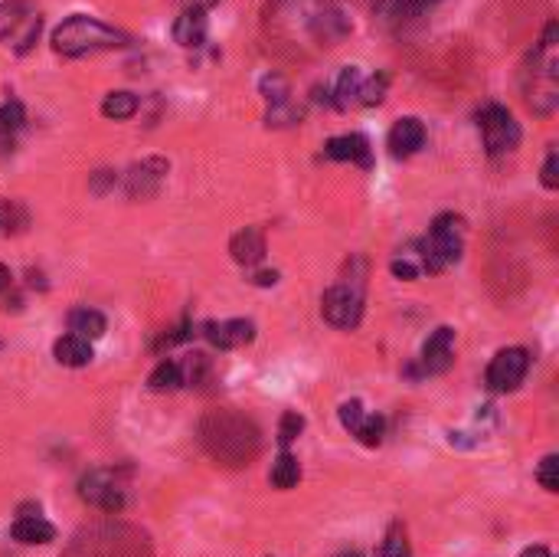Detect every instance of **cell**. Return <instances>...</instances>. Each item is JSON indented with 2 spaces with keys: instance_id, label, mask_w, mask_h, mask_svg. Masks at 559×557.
I'll return each mask as SVG.
<instances>
[{
  "instance_id": "6da1fadb",
  "label": "cell",
  "mask_w": 559,
  "mask_h": 557,
  "mask_svg": "<svg viewBox=\"0 0 559 557\" xmlns=\"http://www.w3.org/2000/svg\"><path fill=\"white\" fill-rule=\"evenodd\" d=\"M203 446L213 459L226 462V466H249V459H255L262 440L255 423H249L245 417L233 413V410H216L203 420L200 426Z\"/></svg>"
},
{
  "instance_id": "7a4b0ae2",
  "label": "cell",
  "mask_w": 559,
  "mask_h": 557,
  "mask_svg": "<svg viewBox=\"0 0 559 557\" xmlns=\"http://www.w3.org/2000/svg\"><path fill=\"white\" fill-rule=\"evenodd\" d=\"M118 46H128V36L85 14L69 16V20H63L53 30V49H56L59 56H69V59L92 56V53H105V49H118Z\"/></svg>"
},
{
  "instance_id": "3957f363",
  "label": "cell",
  "mask_w": 559,
  "mask_h": 557,
  "mask_svg": "<svg viewBox=\"0 0 559 557\" xmlns=\"http://www.w3.org/2000/svg\"><path fill=\"white\" fill-rule=\"evenodd\" d=\"M464 249V220L454 213H442L429 227V237L419 243V266L425 272H445L462 259Z\"/></svg>"
},
{
  "instance_id": "277c9868",
  "label": "cell",
  "mask_w": 559,
  "mask_h": 557,
  "mask_svg": "<svg viewBox=\"0 0 559 557\" xmlns=\"http://www.w3.org/2000/svg\"><path fill=\"white\" fill-rule=\"evenodd\" d=\"M43 16L30 0H4L0 4V40L14 53H30L33 43L40 40Z\"/></svg>"
},
{
  "instance_id": "5b68a950",
  "label": "cell",
  "mask_w": 559,
  "mask_h": 557,
  "mask_svg": "<svg viewBox=\"0 0 559 557\" xmlns=\"http://www.w3.org/2000/svg\"><path fill=\"white\" fill-rule=\"evenodd\" d=\"M478 128L481 138H484L487 155H507L520 141V125L514 122V115L504 106H494V102L478 112Z\"/></svg>"
},
{
  "instance_id": "8992f818",
  "label": "cell",
  "mask_w": 559,
  "mask_h": 557,
  "mask_svg": "<svg viewBox=\"0 0 559 557\" xmlns=\"http://www.w3.org/2000/svg\"><path fill=\"white\" fill-rule=\"evenodd\" d=\"M321 315H324L327 325L350 331L364 319V295L354 286H331L321 299Z\"/></svg>"
},
{
  "instance_id": "52a82bcc",
  "label": "cell",
  "mask_w": 559,
  "mask_h": 557,
  "mask_svg": "<svg viewBox=\"0 0 559 557\" xmlns=\"http://www.w3.org/2000/svg\"><path fill=\"white\" fill-rule=\"evenodd\" d=\"M527 368H530V354L524 348H504L497 351V358L487 364V387L494 393H507V390H517L524 384V377H527Z\"/></svg>"
},
{
  "instance_id": "ba28073f",
  "label": "cell",
  "mask_w": 559,
  "mask_h": 557,
  "mask_svg": "<svg viewBox=\"0 0 559 557\" xmlns=\"http://www.w3.org/2000/svg\"><path fill=\"white\" fill-rule=\"evenodd\" d=\"M79 495H82V501L102 508L108 515H115V511H122L125 508L122 485H118V479H115L112 472H105V469H95V472L85 475L79 482Z\"/></svg>"
},
{
  "instance_id": "9c48e42d",
  "label": "cell",
  "mask_w": 559,
  "mask_h": 557,
  "mask_svg": "<svg viewBox=\"0 0 559 557\" xmlns=\"http://www.w3.org/2000/svg\"><path fill=\"white\" fill-rule=\"evenodd\" d=\"M171 171V164L164 161V157H145L141 164H131L128 174H125V194L131 200H147V197H155L161 190L164 177Z\"/></svg>"
},
{
  "instance_id": "30bf717a",
  "label": "cell",
  "mask_w": 559,
  "mask_h": 557,
  "mask_svg": "<svg viewBox=\"0 0 559 557\" xmlns=\"http://www.w3.org/2000/svg\"><path fill=\"white\" fill-rule=\"evenodd\" d=\"M203 335L210 338L216 348L229 351V348H245V344L255 338V325L245 319H229V321H206L203 325Z\"/></svg>"
},
{
  "instance_id": "8fae6325",
  "label": "cell",
  "mask_w": 559,
  "mask_h": 557,
  "mask_svg": "<svg viewBox=\"0 0 559 557\" xmlns=\"http://www.w3.org/2000/svg\"><path fill=\"white\" fill-rule=\"evenodd\" d=\"M452 348H454V331L448 325L435 328L429 335V341H425V348H422V370L425 374H442V370H448V364H452Z\"/></svg>"
},
{
  "instance_id": "7c38bea8",
  "label": "cell",
  "mask_w": 559,
  "mask_h": 557,
  "mask_svg": "<svg viewBox=\"0 0 559 557\" xmlns=\"http://www.w3.org/2000/svg\"><path fill=\"white\" fill-rule=\"evenodd\" d=\"M389 155L393 157H413L422 145H425V125L419 118H399L389 128Z\"/></svg>"
},
{
  "instance_id": "4fadbf2b",
  "label": "cell",
  "mask_w": 559,
  "mask_h": 557,
  "mask_svg": "<svg viewBox=\"0 0 559 557\" xmlns=\"http://www.w3.org/2000/svg\"><path fill=\"white\" fill-rule=\"evenodd\" d=\"M324 155L331 161H350L360 164V167H370L373 155H370V141L364 135H337L324 145Z\"/></svg>"
},
{
  "instance_id": "5bb4252c",
  "label": "cell",
  "mask_w": 559,
  "mask_h": 557,
  "mask_svg": "<svg viewBox=\"0 0 559 557\" xmlns=\"http://www.w3.org/2000/svg\"><path fill=\"white\" fill-rule=\"evenodd\" d=\"M229 253L239 266H259L265 259V237L259 227H245L229 239Z\"/></svg>"
},
{
  "instance_id": "9a60e30c",
  "label": "cell",
  "mask_w": 559,
  "mask_h": 557,
  "mask_svg": "<svg viewBox=\"0 0 559 557\" xmlns=\"http://www.w3.org/2000/svg\"><path fill=\"white\" fill-rule=\"evenodd\" d=\"M206 30H210V26H206V10L186 7L184 14L177 16V24H174V40L186 49H196L206 43Z\"/></svg>"
},
{
  "instance_id": "2e32d148",
  "label": "cell",
  "mask_w": 559,
  "mask_h": 557,
  "mask_svg": "<svg viewBox=\"0 0 559 557\" xmlns=\"http://www.w3.org/2000/svg\"><path fill=\"white\" fill-rule=\"evenodd\" d=\"M10 534H14V541H20V544H49V541L56 538V528L46 522V518L36 511V515H20L14 522V528H10Z\"/></svg>"
},
{
  "instance_id": "e0dca14e",
  "label": "cell",
  "mask_w": 559,
  "mask_h": 557,
  "mask_svg": "<svg viewBox=\"0 0 559 557\" xmlns=\"http://www.w3.org/2000/svg\"><path fill=\"white\" fill-rule=\"evenodd\" d=\"M69 335L82 338V341H98L105 335V315L95 309H75L69 315Z\"/></svg>"
},
{
  "instance_id": "ac0fdd59",
  "label": "cell",
  "mask_w": 559,
  "mask_h": 557,
  "mask_svg": "<svg viewBox=\"0 0 559 557\" xmlns=\"http://www.w3.org/2000/svg\"><path fill=\"white\" fill-rule=\"evenodd\" d=\"M53 354H56V360L63 368H85L92 360V344L75 335H63L53 344Z\"/></svg>"
},
{
  "instance_id": "d6986e66",
  "label": "cell",
  "mask_w": 559,
  "mask_h": 557,
  "mask_svg": "<svg viewBox=\"0 0 559 557\" xmlns=\"http://www.w3.org/2000/svg\"><path fill=\"white\" fill-rule=\"evenodd\" d=\"M26 125V108L24 102L7 98L0 106V145H14V138L20 135V128Z\"/></svg>"
},
{
  "instance_id": "ffe728a7",
  "label": "cell",
  "mask_w": 559,
  "mask_h": 557,
  "mask_svg": "<svg viewBox=\"0 0 559 557\" xmlns=\"http://www.w3.org/2000/svg\"><path fill=\"white\" fill-rule=\"evenodd\" d=\"M360 86H364V76H360L357 66H347V69H341V76H337V86H334V106L347 108L350 102H357V98H360Z\"/></svg>"
},
{
  "instance_id": "44dd1931",
  "label": "cell",
  "mask_w": 559,
  "mask_h": 557,
  "mask_svg": "<svg viewBox=\"0 0 559 557\" xmlns=\"http://www.w3.org/2000/svg\"><path fill=\"white\" fill-rule=\"evenodd\" d=\"M30 227V213L20 200H4L0 197V233L10 237V233H24Z\"/></svg>"
},
{
  "instance_id": "7402d4cb",
  "label": "cell",
  "mask_w": 559,
  "mask_h": 557,
  "mask_svg": "<svg viewBox=\"0 0 559 557\" xmlns=\"http://www.w3.org/2000/svg\"><path fill=\"white\" fill-rule=\"evenodd\" d=\"M138 96L135 92H108L105 102H102V115L105 118H115V122H125L131 115L138 112Z\"/></svg>"
},
{
  "instance_id": "603a6c76",
  "label": "cell",
  "mask_w": 559,
  "mask_h": 557,
  "mask_svg": "<svg viewBox=\"0 0 559 557\" xmlns=\"http://www.w3.org/2000/svg\"><path fill=\"white\" fill-rule=\"evenodd\" d=\"M268 479H272V485H275V489H292V485H298V479H301L298 459H294L292 452H282V456L272 462V472H268Z\"/></svg>"
},
{
  "instance_id": "cb8c5ba5",
  "label": "cell",
  "mask_w": 559,
  "mask_h": 557,
  "mask_svg": "<svg viewBox=\"0 0 559 557\" xmlns=\"http://www.w3.org/2000/svg\"><path fill=\"white\" fill-rule=\"evenodd\" d=\"M151 390H177L180 387V364L177 360H161L155 368V374L147 377Z\"/></svg>"
},
{
  "instance_id": "d4e9b609",
  "label": "cell",
  "mask_w": 559,
  "mask_h": 557,
  "mask_svg": "<svg viewBox=\"0 0 559 557\" xmlns=\"http://www.w3.org/2000/svg\"><path fill=\"white\" fill-rule=\"evenodd\" d=\"M262 96L272 102V106H288V96H292V86H288V79L278 73H268L265 79L259 82Z\"/></svg>"
},
{
  "instance_id": "484cf974",
  "label": "cell",
  "mask_w": 559,
  "mask_h": 557,
  "mask_svg": "<svg viewBox=\"0 0 559 557\" xmlns=\"http://www.w3.org/2000/svg\"><path fill=\"white\" fill-rule=\"evenodd\" d=\"M383 430H386L383 417H376V413H366V417L360 420L357 430H354V436H357L364 446H380V442H383Z\"/></svg>"
},
{
  "instance_id": "4316f807",
  "label": "cell",
  "mask_w": 559,
  "mask_h": 557,
  "mask_svg": "<svg viewBox=\"0 0 559 557\" xmlns=\"http://www.w3.org/2000/svg\"><path fill=\"white\" fill-rule=\"evenodd\" d=\"M376 557H409V541H405V528L399 522L386 532V541Z\"/></svg>"
},
{
  "instance_id": "83f0119b",
  "label": "cell",
  "mask_w": 559,
  "mask_h": 557,
  "mask_svg": "<svg viewBox=\"0 0 559 557\" xmlns=\"http://www.w3.org/2000/svg\"><path fill=\"white\" fill-rule=\"evenodd\" d=\"M386 86H389V76L386 73L370 76V79L360 86V98H357V102H364V106H376V102H383V96H386Z\"/></svg>"
},
{
  "instance_id": "f1b7e54d",
  "label": "cell",
  "mask_w": 559,
  "mask_h": 557,
  "mask_svg": "<svg viewBox=\"0 0 559 557\" xmlns=\"http://www.w3.org/2000/svg\"><path fill=\"white\" fill-rule=\"evenodd\" d=\"M206 368H210V364H206L203 354H190V358L180 364V384H190V387L200 384L203 377H206Z\"/></svg>"
},
{
  "instance_id": "f546056e",
  "label": "cell",
  "mask_w": 559,
  "mask_h": 557,
  "mask_svg": "<svg viewBox=\"0 0 559 557\" xmlns=\"http://www.w3.org/2000/svg\"><path fill=\"white\" fill-rule=\"evenodd\" d=\"M301 430H304V420L288 410V413H282V420H278V442H282V446H292V442L298 440Z\"/></svg>"
},
{
  "instance_id": "4dcf8cb0",
  "label": "cell",
  "mask_w": 559,
  "mask_h": 557,
  "mask_svg": "<svg viewBox=\"0 0 559 557\" xmlns=\"http://www.w3.org/2000/svg\"><path fill=\"white\" fill-rule=\"evenodd\" d=\"M536 479H540V485H544L546 491H559V456L556 452H550V456L540 462Z\"/></svg>"
},
{
  "instance_id": "1f68e13d",
  "label": "cell",
  "mask_w": 559,
  "mask_h": 557,
  "mask_svg": "<svg viewBox=\"0 0 559 557\" xmlns=\"http://www.w3.org/2000/svg\"><path fill=\"white\" fill-rule=\"evenodd\" d=\"M438 0H396V14L405 16V20H415V16L429 14Z\"/></svg>"
},
{
  "instance_id": "d6a6232c",
  "label": "cell",
  "mask_w": 559,
  "mask_h": 557,
  "mask_svg": "<svg viewBox=\"0 0 559 557\" xmlns=\"http://www.w3.org/2000/svg\"><path fill=\"white\" fill-rule=\"evenodd\" d=\"M364 417H366V410H364V403H360V400H347L341 407V423H344V430H350V433L357 430Z\"/></svg>"
},
{
  "instance_id": "836d02e7",
  "label": "cell",
  "mask_w": 559,
  "mask_h": 557,
  "mask_svg": "<svg viewBox=\"0 0 559 557\" xmlns=\"http://www.w3.org/2000/svg\"><path fill=\"white\" fill-rule=\"evenodd\" d=\"M419 272H422L419 256L405 253V256H399V259H393V276H399V278H415Z\"/></svg>"
},
{
  "instance_id": "e575fe53",
  "label": "cell",
  "mask_w": 559,
  "mask_h": 557,
  "mask_svg": "<svg viewBox=\"0 0 559 557\" xmlns=\"http://www.w3.org/2000/svg\"><path fill=\"white\" fill-rule=\"evenodd\" d=\"M540 180H544L546 190H556L559 187V155H556V147H550V155H546V161H544V174H540Z\"/></svg>"
},
{
  "instance_id": "d590c367",
  "label": "cell",
  "mask_w": 559,
  "mask_h": 557,
  "mask_svg": "<svg viewBox=\"0 0 559 557\" xmlns=\"http://www.w3.org/2000/svg\"><path fill=\"white\" fill-rule=\"evenodd\" d=\"M115 184H118L115 171H95V177H92V190L95 194H105V187H115Z\"/></svg>"
},
{
  "instance_id": "8d00e7d4",
  "label": "cell",
  "mask_w": 559,
  "mask_h": 557,
  "mask_svg": "<svg viewBox=\"0 0 559 557\" xmlns=\"http://www.w3.org/2000/svg\"><path fill=\"white\" fill-rule=\"evenodd\" d=\"M252 282H255V286H275L278 282V272L272 269V272H259V276L252 278Z\"/></svg>"
},
{
  "instance_id": "74e56055",
  "label": "cell",
  "mask_w": 559,
  "mask_h": 557,
  "mask_svg": "<svg viewBox=\"0 0 559 557\" xmlns=\"http://www.w3.org/2000/svg\"><path fill=\"white\" fill-rule=\"evenodd\" d=\"M7 289H10V269L4 266V262H0V295L7 292Z\"/></svg>"
},
{
  "instance_id": "f35d334b",
  "label": "cell",
  "mask_w": 559,
  "mask_h": 557,
  "mask_svg": "<svg viewBox=\"0 0 559 557\" xmlns=\"http://www.w3.org/2000/svg\"><path fill=\"white\" fill-rule=\"evenodd\" d=\"M216 0H186V7H194V10H210Z\"/></svg>"
},
{
  "instance_id": "ab89813d",
  "label": "cell",
  "mask_w": 559,
  "mask_h": 557,
  "mask_svg": "<svg viewBox=\"0 0 559 557\" xmlns=\"http://www.w3.org/2000/svg\"><path fill=\"white\" fill-rule=\"evenodd\" d=\"M520 557H553V554H550L546 548H527Z\"/></svg>"
},
{
  "instance_id": "60d3db41",
  "label": "cell",
  "mask_w": 559,
  "mask_h": 557,
  "mask_svg": "<svg viewBox=\"0 0 559 557\" xmlns=\"http://www.w3.org/2000/svg\"><path fill=\"white\" fill-rule=\"evenodd\" d=\"M341 557H360V554H341Z\"/></svg>"
}]
</instances>
